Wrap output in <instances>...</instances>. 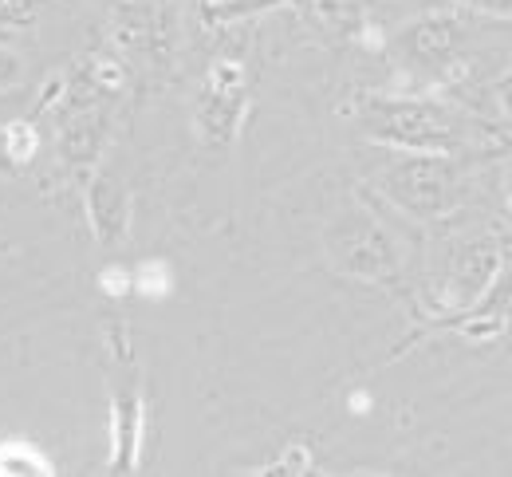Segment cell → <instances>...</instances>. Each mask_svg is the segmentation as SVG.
Wrapping results in <instances>:
<instances>
[{"label": "cell", "instance_id": "obj_7", "mask_svg": "<svg viewBox=\"0 0 512 477\" xmlns=\"http://www.w3.org/2000/svg\"><path fill=\"white\" fill-rule=\"evenodd\" d=\"M465 28L457 16H422L398 32V56L418 75H442L461 56Z\"/></svg>", "mask_w": 512, "mask_h": 477}, {"label": "cell", "instance_id": "obj_10", "mask_svg": "<svg viewBox=\"0 0 512 477\" xmlns=\"http://www.w3.org/2000/svg\"><path fill=\"white\" fill-rule=\"evenodd\" d=\"M107 146V111L99 103H83L64 127L60 150L67 166H95V158Z\"/></svg>", "mask_w": 512, "mask_h": 477}, {"label": "cell", "instance_id": "obj_11", "mask_svg": "<svg viewBox=\"0 0 512 477\" xmlns=\"http://www.w3.org/2000/svg\"><path fill=\"white\" fill-rule=\"evenodd\" d=\"M36 154H40V135L32 123L20 119V123H8L0 131V166L4 170H24Z\"/></svg>", "mask_w": 512, "mask_h": 477}, {"label": "cell", "instance_id": "obj_14", "mask_svg": "<svg viewBox=\"0 0 512 477\" xmlns=\"http://www.w3.org/2000/svg\"><path fill=\"white\" fill-rule=\"evenodd\" d=\"M20 83H24V60L12 48L0 44V91H12Z\"/></svg>", "mask_w": 512, "mask_h": 477}, {"label": "cell", "instance_id": "obj_12", "mask_svg": "<svg viewBox=\"0 0 512 477\" xmlns=\"http://www.w3.org/2000/svg\"><path fill=\"white\" fill-rule=\"evenodd\" d=\"M36 477V474H52V462L36 450V446H28V442H4L0 446V477Z\"/></svg>", "mask_w": 512, "mask_h": 477}, {"label": "cell", "instance_id": "obj_19", "mask_svg": "<svg viewBox=\"0 0 512 477\" xmlns=\"http://www.w3.org/2000/svg\"><path fill=\"white\" fill-rule=\"evenodd\" d=\"M501 190H505V209H509V217H512V166L505 170V186H501Z\"/></svg>", "mask_w": 512, "mask_h": 477}, {"label": "cell", "instance_id": "obj_15", "mask_svg": "<svg viewBox=\"0 0 512 477\" xmlns=\"http://www.w3.org/2000/svg\"><path fill=\"white\" fill-rule=\"evenodd\" d=\"M138 288H142L146 296H166V288H170L166 265H162V261H150V265L138 273Z\"/></svg>", "mask_w": 512, "mask_h": 477}, {"label": "cell", "instance_id": "obj_18", "mask_svg": "<svg viewBox=\"0 0 512 477\" xmlns=\"http://www.w3.org/2000/svg\"><path fill=\"white\" fill-rule=\"evenodd\" d=\"M497 107H501V111L512 119V71L501 79V83H497Z\"/></svg>", "mask_w": 512, "mask_h": 477}, {"label": "cell", "instance_id": "obj_9", "mask_svg": "<svg viewBox=\"0 0 512 477\" xmlns=\"http://www.w3.org/2000/svg\"><path fill=\"white\" fill-rule=\"evenodd\" d=\"M438 328H453L457 336L465 340H497L512 328V269L505 265L501 276L493 280V288L473 304L465 308L461 316L453 320H442Z\"/></svg>", "mask_w": 512, "mask_h": 477}, {"label": "cell", "instance_id": "obj_1", "mask_svg": "<svg viewBox=\"0 0 512 477\" xmlns=\"http://www.w3.org/2000/svg\"><path fill=\"white\" fill-rule=\"evenodd\" d=\"M363 131L394 146V150H426V154H461L485 138H493V127L477 123L473 115L438 103V99H367L359 115Z\"/></svg>", "mask_w": 512, "mask_h": 477}, {"label": "cell", "instance_id": "obj_5", "mask_svg": "<svg viewBox=\"0 0 512 477\" xmlns=\"http://www.w3.org/2000/svg\"><path fill=\"white\" fill-rule=\"evenodd\" d=\"M249 111V83H245V71L233 60H221L213 64L209 79H205V91L197 99V111H193V127L205 146H229L237 131H241V119Z\"/></svg>", "mask_w": 512, "mask_h": 477}, {"label": "cell", "instance_id": "obj_6", "mask_svg": "<svg viewBox=\"0 0 512 477\" xmlns=\"http://www.w3.org/2000/svg\"><path fill=\"white\" fill-rule=\"evenodd\" d=\"M119 363L123 375L111 383V422H115V458L111 470L115 474H134L138 470V454H142V422H146V399H142V379L130 363L127 336L119 343Z\"/></svg>", "mask_w": 512, "mask_h": 477}, {"label": "cell", "instance_id": "obj_4", "mask_svg": "<svg viewBox=\"0 0 512 477\" xmlns=\"http://www.w3.org/2000/svg\"><path fill=\"white\" fill-rule=\"evenodd\" d=\"M505 265H509V241L497 237V233H481V237H469V241L453 245L446 257V269H442V284H438L442 320H453L465 308H473L493 288V280L501 276Z\"/></svg>", "mask_w": 512, "mask_h": 477}, {"label": "cell", "instance_id": "obj_16", "mask_svg": "<svg viewBox=\"0 0 512 477\" xmlns=\"http://www.w3.org/2000/svg\"><path fill=\"white\" fill-rule=\"evenodd\" d=\"M457 8H469V12H481V16H501L512 20V0H453Z\"/></svg>", "mask_w": 512, "mask_h": 477}, {"label": "cell", "instance_id": "obj_3", "mask_svg": "<svg viewBox=\"0 0 512 477\" xmlns=\"http://www.w3.org/2000/svg\"><path fill=\"white\" fill-rule=\"evenodd\" d=\"M323 253L331 269L371 284H394L402 273V253L383 221L359 202H347L323 229Z\"/></svg>", "mask_w": 512, "mask_h": 477}, {"label": "cell", "instance_id": "obj_17", "mask_svg": "<svg viewBox=\"0 0 512 477\" xmlns=\"http://www.w3.org/2000/svg\"><path fill=\"white\" fill-rule=\"evenodd\" d=\"M32 4H36V0H0V16H4V20L32 16Z\"/></svg>", "mask_w": 512, "mask_h": 477}, {"label": "cell", "instance_id": "obj_2", "mask_svg": "<svg viewBox=\"0 0 512 477\" xmlns=\"http://www.w3.org/2000/svg\"><path fill=\"white\" fill-rule=\"evenodd\" d=\"M375 190L418 221H442L461 205V174L453 154L402 150L375 174Z\"/></svg>", "mask_w": 512, "mask_h": 477}, {"label": "cell", "instance_id": "obj_8", "mask_svg": "<svg viewBox=\"0 0 512 477\" xmlns=\"http://www.w3.org/2000/svg\"><path fill=\"white\" fill-rule=\"evenodd\" d=\"M83 205H87V221H91L99 245H123V241H127L130 194L111 170H99V174L87 182Z\"/></svg>", "mask_w": 512, "mask_h": 477}, {"label": "cell", "instance_id": "obj_13", "mask_svg": "<svg viewBox=\"0 0 512 477\" xmlns=\"http://www.w3.org/2000/svg\"><path fill=\"white\" fill-rule=\"evenodd\" d=\"M312 466H316V458H312V450L308 446H288V450H280V458L276 462H268V466H260L256 474H268V477H300V474H312Z\"/></svg>", "mask_w": 512, "mask_h": 477}]
</instances>
